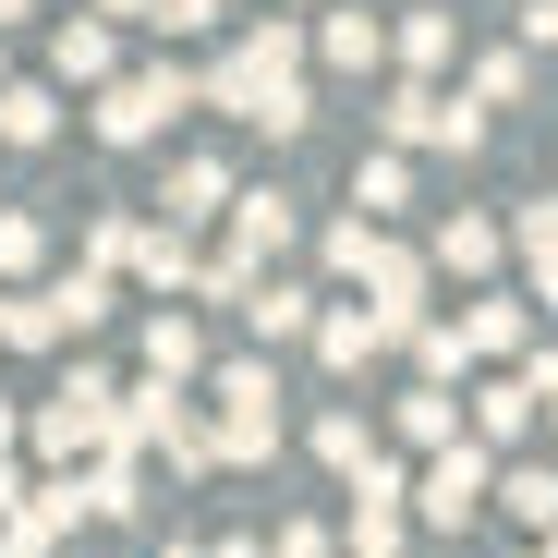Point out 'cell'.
<instances>
[{"mask_svg":"<svg viewBox=\"0 0 558 558\" xmlns=\"http://www.w3.org/2000/svg\"><path fill=\"white\" fill-rule=\"evenodd\" d=\"M195 110H219V122H255L267 146H292L316 110H304V25L292 13H267L231 61H207L195 73Z\"/></svg>","mask_w":558,"mask_h":558,"instance_id":"6da1fadb","label":"cell"},{"mask_svg":"<svg viewBox=\"0 0 558 558\" xmlns=\"http://www.w3.org/2000/svg\"><path fill=\"white\" fill-rule=\"evenodd\" d=\"M110 413H122V377H98V364H73V377H61V389H49V401L25 413V449L73 474L85 449H110Z\"/></svg>","mask_w":558,"mask_h":558,"instance_id":"7a4b0ae2","label":"cell"},{"mask_svg":"<svg viewBox=\"0 0 558 558\" xmlns=\"http://www.w3.org/2000/svg\"><path fill=\"white\" fill-rule=\"evenodd\" d=\"M98 316H110V267H73V279H49V292H0V340L13 352H61Z\"/></svg>","mask_w":558,"mask_h":558,"instance_id":"3957f363","label":"cell"},{"mask_svg":"<svg viewBox=\"0 0 558 558\" xmlns=\"http://www.w3.org/2000/svg\"><path fill=\"white\" fill-rule=\"evenodd\" d=\"M219 461H279V377H267V364H219Z\"/></svg>","mask_w":558,"mask_h":558,"instance_id":"277c9868","label":"cell"},{"mask_svg":"<svg viewBox=\"0 0 558 558\" xmlns=\"http://www.w3.org/2000/svg\"><path fill=\"white\" fill-rule=\"evenodd\" d=\"M182 110H195V73H110L98 85V134L110 146H158Z\"/></svg>","mask_w":558,"mask_h":558,"instance_id":"5b68a950","label":"cell"},{"mask_svg":"<svg viewBox=\"0 0 558 558\" xmlns=\"http://www.w3.org/2000/svg\"><path fill=\"white\" fill-rule=\"evenodd\" d=\"M486 486H498V449H474V437H449V449H425V474H413V498L401 510H425V522H474L486 510Z\"/></svg>","mask_w":558,"mask_h":558,"instance_id":"8992f818","label":"cell"},{"mask_svg":"<svg viewBox=\"0 0 558 558\" xmlns=\"http://www.w3.org/2000/svg\"><path fill=\"white\" fill-rule=\"evenodd\" d=\"M377 122H389V146H449V158L486 146V110H474V98H437V85H389Z\"/></svg>","mask_w":558,"mask_h":558,"instance_id":"52a82bcc","label":"cell"},{"mask_svg":"<svg viewBox=\"0 0 558 558\" xmlns=\"http://www.w3.org/2000/svg\"><path fill=\"white\" fill-rule=\"evenodd\" d=\"M461 437L474 449H522L534 437V389L522 377H461Z\"/></svg>","mask_w":558,"mask_h":558,"instance_id":"ba28073f","label":"cell"},{"mask_svg":"<svg viewBox=\"0 0 558 558\" xmlns=\"http://www.w3.org/2000/svg\"><path fill=\"white\" fill-rule=\"evenodd\" d=\"M449 328H461V352H474V364H522V352H534V304H522V292H474Z\"/></svg>","mask_w":558,"mask_h":558,"instance_id":"9c48e42d","label":"cell"},{"mask_svg":"<svg viewBox=\"0 0 558 558\" xmlns=\"http://www.w3.org/2000/svg\"><path fill=\"white\" fill-rule=\"evenodd\" d=\"M73 486H85V522H146V449H98Z\"/></svg>","mask_w":558,"mask_h":558,"instance_id":"30bf717a","label":"cell"},{"mask_svg":"<svg viewBox=\"0 0 558 558\" xmlns=\"http://www.w3.org/2000/svg\"><path fill=\"white\" fill-rule=\"evenodd\" d=\"M219 219H231V255H243V267L292 255V195H279V182H255V195H231Z\"/></svg>","mask_w":558,"mask_h":558,"instance_id":"8fae6325","label":"cell"},{"mask_svg":"<svg viewBox=\"0 0 558 558\" xmlns=\"http://www.w3.org/2000/svg\"><path fill=\"white\" fill-rule=\"evenodd\" d=\"M49 73H61V85H110V73H122V37H110L98 13H61V37H49Z\"/></svg>","mask_w":558,"mask_h":558,"instance_id":"7c38bea8","label":"cell"},{"mask_svg":"<svg viewBox=\"0 0 558 558\" xmlns=\"http://www.w3.org/2000/svg\"><path fill=\"white\" fill-rule=\"evenodd\" d=\"M437 267H449V279H498V267H510V231L474 219V207H449V219H437Z\"/></svg>","mask_w":558,"mask_h":558,"instance_id":"4fadbf2b","label":"cell"},{"mask_svg":"<svg viewBox=\"0 0 558 558\" xmlns=\"http://www.w3.org/2000/svg\"><path fill=\"white\" fill-rule=\"evenodd\" d=\"M389 437H401V449H449V437H461V389H437V377H413V389L389 401Z\"/></svg>","mask_w":558,"mask_h":558,"instance_id":"5bb4252c","label":"cell"},{"mask_svg":"<svg viewBox=\"0 0 558 558\" xmlns=\"http://www.w3.org/2000/svg\"><path fill=\"white\" fill-rule=\"evenodd\" d=\"M231 195H243V182H231L219 158H170V195H158V207H170V231H195V219H219Z\"/></svg>","mask_w":558,"mask_h":558,"instance_id":"9a60e30c","label":"cell"},{"mask_svg":"<svg viewBox=\"0 0 558 558\" xmlns=\"http://www.w3.org/2000/svg\"><path fill=\"white\" fill-rule=\"evenodd\" d=\"M122 267L146 279V292H195V267H207V255H195V231H170V219H158V231H134Z\"/></svg>","mask_w":558,"mask_h":558,"instance_id":"2e32d148","label":"cell"},{"mask_svg":"<svg viewBox=\"0 0 558 558\" xmlns=\"http://www.w3.org/2000/svg\"><path fill=\"white\" fill-rule=\"evenodd\" d=\"M304 340L328 352V377H364V364H377V352H389V340H377V316H364V304H328V316H316Z\"/></svg>","mask_w":558,"mask_h":558,"instance_id":"e0dca14e","label":"cell"},{"mask_svg":"<svg viewBox=\"0 0 558 558\" xmlns=\"http://www.w3.org/2000/svg\"><path fill=\"white\" fill-rule=\"evenodd\" d=\"M486 498H498L522 534H558V461H510V474H498Z\"/></svg>","mask_w":558,"mask_h":558,"instance_id":"ac0fdd59","label":"cell"},{"mask_svg":"<svg viewBox=\"0 0 558 558\" xmlns=\"http://www.w3.org/2000/svg\"><path fill=\"white\" fill-rule=\"evenodd\" d=\"M146 377H170V389H195V377H207V340H195V316H182V304L146 316Z\"/></svg>","mask_w":558,"mask_h":558,"instance_id":"d6986e66","label":"cell"},{"mask_svg":"<svg viewBox=\"0 0 558 558\" xmlns=\"http://www.w3.org/2000/svg\"><path fill=\"white\" fill-rule=\"evenodd\" d=\"M304 49H316V61H340V73H377V61H389V25H377V13H328Z\"/></svg>","mask_w":558,"mask_h":558,"instance_id":"ffe728a7","label":"cell"},{"mask_svg":"<svg viewBox=\"0 0 558 558\" xmlns=\"http://www.w3.org/2000/svg\"><path fill=\"white\" fill-rule=\"evenodd\" d=\"M243 328H255V340H304V328H316V292H292V279H255V292H243Z\"/></svg>","mask_w":558,"mask_h":558,"instance_id":"44dd1931","label":"cell"},{"mask_svg":"<svg viewBox=\"0 0 558 558\" xmlns=\"http://www.w3.org/2000/svg\"><path fill=\"white\" fill-rule=\"evenodd\" d=\"M510 255H522V267H534V304H558V195H546V207H522V219H510Z\"/></svg>","mask_w":558,"mask_h":558,"instance_id":"7402d4cb","label":"cell"},{"mask_svg":"<svg viewBox=\"0 0 558 558\" xmlns=\"http://www.w3.org/2000/svg\"><path fill=\"white\" fill-rule=\"evenodd\" d=\"M461 98H474V110H522V98H534V49H486Z\"/></svg>","mask_w":558,"mask_h":558,"instance_id":"603a6c76","label":"cell"},{"mask_svg":"<svg viewBox=\"0 0 558 558\" xmlns=\"http://www.w3.org/2000/svg\"><path fill=\"white\" fill-rule=\"evenodd\" d=\"M61 134V98L49 85H0V146H49Z\"/></svg>","mask_w":558,"mask_h":558,"instance_id":"cb8c5ba5","label":"cell"},{"mask_svg":"<svg viewBox=\"0 0 558 558\" xmlns=\"http://www.w3.org/2000/svg\"><path fill=\"white\" fill-rule=\"evenodd\" d=\"M352 207H364V219H389V207H413V170H401V146H377V158L352 170Z\"/></svg>","mask_w":558,"mask_h":558,"instance_id":"d4e9b609","label":"cell"},{"mask_svg":"<svg viewBox=\"0 0 558 558\" xmlns=\"http://www.w3.org/2000/svg\"><path fill=\"white\" fill-rule=\"evenodd\" d=\"M389 49H401L413 73H449V49H461V25H449V13H401V37H389Z\"/></svg>","mask_w":558,"mask_h":558,"instance_id":"484cf974","label":"cell"},{"mask_svg":"<svg viewBox=\"0 0 558 558\" xmlns=\"http://www.w3.org/2000/svg\"><path fill=\"white\" fill-rule=\"evenodd\" d=\"M401 352L425 364V377H437V389H461V377H474V352H461V328H437V316H425V328H413Z\"/></svg>","mask_w":558,"mask_h":558,"instance_id":"4316f807","label":"cell"},{"mask_svg":"<svg viewBox=\"0 0 558 558\" xmlns=\"http://www.w3.org/2000/svg\"><path fill=\"white\" fill-rule=\"evenodd\" d=\"M37 255H49V231H37L25 207H0V292H13V279H25Z\"/></svg>","mask_w":558,"mask_h":558,"instance_id":"83f0119b","label":"cell"},{"mask_svg":"<svg viewBox=\"0 0 558 558\" xmlns=\"http://www.w3.org/2000/svg\"><path fill=\"white\" fill-rule=\"evenodd\" d=\"M316 449H328V461H340V474H352V461H364V449H377V425H364V413H316Z\"/></svg>","mask_w":558,"mask_h":558,"instance_id":"f1b7e54d","label":"cell"},{"mask_svg":"<svg viewBox=\"0 0 558 558\" xmlns=\"http://www.w3.org/2000/svg\"><path fill=\"white\" fill-rule=\"evenodd\" d=\"M158 449H170V474H219V437H207V425H195V413H182V425H170V437H158Z\"/></svg>","mask_w":558,"mask_h":558,"instance_id":"f546056e","label":"cell"},{"mask_svg":"<svg viewBox=\"0 0 558 558\" xmlns=\"http://www.w3.org/2000/svg\"><path fill=\"white\" fill-rule=\"evenodd\" d=\"M352 558H401V510H352Z\"/></svg>","mask_w":558,"mask_h":558,"instance_id":"4dcf8cb0","label":"cell"},{"mask_svg":"<svg viewBox=\"0 0 558 558\" xmlns=\"http://www.w3.org/2000/svg\"><path fill=\"white\" fill-rule=\"evenodd\" d=\"M510 377H522V389H534V413H546V401H558V340H534V352L510 364Z\"/></svg>","mask_w":558,"mask_h":558,"instance_id":"1f68e13d","label":"cell"},{"mask_svg":"<svg viewBox=\"0 0 558 558\" xmlns=\"http://www.w3.org/2000/svg\"><path fill=\"white\" fill-rule=\"evenodd\" d=\"M0 558H61V546H49V534L25 522V498H13V510H0Z\"/></svg>","mask_w":558,"mask_h":558,"instance_id":"d6a6232c","label":"cell"},{"mask_svg":"<svg viewBox=\"0 0 558 558\" xmlns=\"http://www.w3.org/2000/svg\"><path fill=\"white\" fill-rule=\"evenodd\" d=\"M122 255H134V219H122V207H110V219H98V231H85V267H122Z\"/></svg>","mask_w":558,"mask_h":558,"instance_id":"836d02e7","label":"cell"},{"mask_svg":"<svg viewBox=\"0 0 558 558\" xmlns=\"http://www.w3.org/2000/svg\"><path fill=\"white\" fill-rule=\"evenodd\" d=\"M146 25H170V37H195V25H219V0H146Z\"/></svg>","mask_w":558,"mask_h":558,"instance_id":"e575fe53","label":"cell"},{"mask_svg":"<svg viewBox=\"0 0 558 558\" xmlns=\"http://www.w3.org/2000/svg\"><path fill=\"white\" fill-rule=\"evenodd\" d=\"M279 558H328V522H279Z\"/></svg>","mask_w":558,"mask_h":558,"instance_id":"d590c367","label":"cell"},{"mask_svg":"<svg viewBox=\"0 0 558 558\" xmlns=\"http://www.w3.org/2000/svg\"><path fill=\"white\" fill-rule=\"evenodd\" d=\"M522 49H558V0H522Z\"/></svg>","mask_w":558,"mask_h":558,"instance_id":"8d00e7d4","label":"cell"},{"mask_svg":"<svg viewBox=\"0 0 558 558\" xmlns=\"http://www.w3.org/2000/svg\"><path fill=\"white\" fill-rule=\"evenodd\" d=\"M98 25H146V0H98Z\"/></svg>","mask_w":558,"mask_h":558,"instance_id":"74e56055","label":"cell"},{"mask_svg":"<svg viewBox=\"0 0 558 558\" xmlns=\"http://www.w3.org/2000/svg\"><path fill=\"white\" fill-rule=\"evenodd\" d=\"M13 437H25V413H13V401H0V449H13Z\"/></svg>","mask_w":558,"mask_h":558,"instance_id":"f35d334b","label":"cell"},{"mask_svg":"<svg viewBox=\"0 0 558 558\" xmlns=\"http://www.w3.org/2000/svg\"><path fill=\"white\" fill-rule=\"evenodd\" d=\"M25 13H37V0H0V25H25Z\"/></svg>","mask_w":558,"mask_h":558,"instance_id":"ab89813d","label":"cell"},{"mask_svg":"<svg viewBox=\"0 0 558 558\" xmlns=\"http://www.w3.org/2000/svg\"><path fill=\"white\" fill-rule=\"evenodd\" d=\"M522 558H558V534H534V546H522Z\"/></svg>","mask_w":558,"mask_h":558,"instance_id":"60d3db41","label":"cell"},{"mask_svg":"<svg viewBox=\"0 0 558 558\" xmlns=\"http://www.w3.org/2000/svg\"><path fill=\"white\" fill-rule=\"evenodd\" d=\"M255 13H267V0H255ZM279 13H304V0H279Z\"/></svg>","mask_w":558,"mask_h":558,"instance_id":"b9f144b4","label":"cell"},{"mask_svg":"<svg viewBox=\"0 0 558 558\" xmlns=\"http://www.w3.org/2000/svg\"><path fill=\"white\" fill-rule=\"evenodd\" d=\"M170 558H207V546H170Z\"/></svg>","mask_w":558,"mask_h":558,"instance_id":"7bdbcfd3","label":"cell"},{"mask_svg":"<svg viewBox=\"0 0 558 558\" xmlns=\"http://www.w3.org/2000/svg\"><path fill=\"white\" fill-rule=\"evenodd\" d=\"M0 85H13V61H0Z\"/></svg>","mask_w":558,"mask_h":558,"instance_id":"ee69618b","label":"cell"},{"mask_svg":"<svg viewBox=\"0 0 558 558\" xmlns=\"http://www.w3.org/2000/svg\"><path fill=\"white\" fill-rule=\"evenodd\" d=\"M61 558H73V546H61Z\"/></svg>","mask_w":558,"mask_h":558,"instance_id":"f6af8a7d","label":"cell"}]
</instances>
